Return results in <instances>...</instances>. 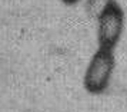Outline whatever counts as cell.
Returning a JSON list of instances; mask_svg holds the SVG:
<instances>
[{"mask_svg": "<svg viewBox=\"0 0 127 112\" xmlns=\"http://www.w3.org/2000/svg\"><path fill=\"white\" fill-rule=\"evenodd\" d=\"M116 66L113 49L98 47L92 56V59L84 71L83 85L89 94H103L109 88Z\"/></svg>", "mask_w": 127, "mask_h": 112, "instance_id": "6da1fadb", "label": "cell"}, {"mask_svg": "<svg viewBox=\"0 0 127 112\" xmlns=\"http://www.w3.org/2000/svg\"><path fill=\"white\" fill-rule=\"evenodd\" d=\"M124 30V12L116 0H106L97 16L98 47L113 49L117 46Z\"/></svg>", "mask_w": 127, "mask_h": 112, "instance_id": "7a4b0ae2", "label": "cell"}, {"mask_svg": "<svg viewBox=\"0 0 127 112\" xmlns=\"http://www.w3.org/2000/svg\"><path fill=\"white\" fill-rule=\"evenodd\" d=\"M64 4H67V6H71V4H76V3H79L80 0H62Z\"/></svg>", "mask_w": 127, "mask_h": 112, "instance_id": "3957f363", "label": "cell"}]
</instances>
